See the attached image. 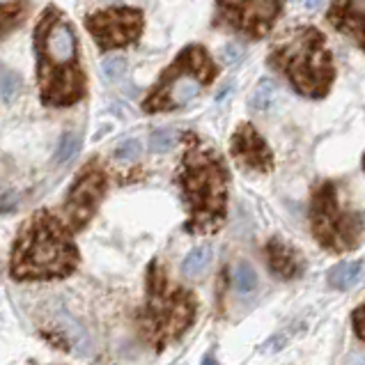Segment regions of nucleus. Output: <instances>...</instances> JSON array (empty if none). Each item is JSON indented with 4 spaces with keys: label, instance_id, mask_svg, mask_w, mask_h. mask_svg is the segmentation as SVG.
Here are the masks:
<instances>
[{
    "label": "nucleus",
    "instance_id": "nucleus-25",
    "mask_svg": "<svg viewBox=\"0 0 365 365\" xmlns=\"http://www.w3.org/2000/svg\"><path fill=\"white\" fill-rule=\"evenodd\" d=\"M351 324H354V331H356V336L365 342V304L359 306L356 310H354L351 315Z\"/></svg>",
    "mask_w": 365,
    "mask_h": 365
},
{
    "label": "nucleus",
    "instance_id": "nucleus-22",
    "mask_svg": "<svg viewBox=\"0 0 365 365\" xmlns=\"http://www.w3.org/2000/svg\"><path fill=\"white\" fill-rule=\"evenodd\" d=\"M177 143V133L175 129H156L150 133V140H148V148L154 154H163L173 150V145Z\"/></svg>",
    "mask_w": 365,
    "mask_h": 365
},
{
    "label": "nucleus",
    "instance_id": "nucleus-17",
    "mask_svg": "<svg viewBox=\"0 0 365 365\" xmlns=\"http://www.w3.org/2000/svg\"><path fill=\"white\" fill-rule=\"evenodd\" d=\"M276 101V83L271 78H259L255 90L248 97V108L253 113H264Z\"/></svg>",
    "mask_w": 365,
    "mask_h": 365
},
{
    "label": "nucleus",
    "instance_id": "nucleus-1",
    "mask_svg": "<svg viewBox=\"0 0 365 365\" xmlns=\"http://www.w3.org/2000/svg\"><path fill=\"white\" fill-rule=\"evenodd\" d=\"M182 156L175 184L186 207L184 230L189 235H214L223 227L230 200V168L225 156L195 131L182 135Z\"/></svg>",
    "mask_w": 365,
    "mask_h": 365
},
{
    "label": "nucleus",
    "instance_id": "nucleus-19",
    "mask_svg": "<svg viewBox=\"0 0 365 365\" xmlns=\"http://www.w3.org/2000/svg\"><path fill=\"white\" fill-rule=\"evenodd\" d=\"M21 86H24L21 74H16L14 69H0V99L7 103L14 101L21 92Z\"/></svg>",
    "mask_w": 365,
    "mask_h": 365
},
{
    "label": "nucleus",
    "instance_id": "nucleus-3",
    "mask_svg": "<svg viewBox=\"0 0 365 365\" xmlns=\"http://www.w3.org/2000/svg\"><path fill=\"white\" fill-rule=\"evenodd\" d=\"M267 67L306 99H327L336 83V60L329 39L315 26L283 30L269 46Z\"/></svg>",
    "mask_w": 365,
    "mask_h": 365
},
{
    "label": "nucleus",
    "instance_id": "nucleus-14",
    "mask_svg": "<svg viewBox=\"0 0 365 365\" xmlns=\"http://www.w3.org/2000/svg\"><path fill=\"white\" fill-rule=\"evenodd\" d=\"M53 333L62 347L67 351H78L81 356H90L92 351V340L88 336L86 327L78 319H74L67 310H60L53 315Z\"/></svg>",
    "mask_w": 365,
    "mask_h": 365
},
{
    "label": "nucleus",
    "instance_id": "nucleus-27",
    "mask_svg": "<svg viewBox=\"0 0 365 365\" xmlns=\"http://www.w3.org/2000/svg\"><path fill=\"white\" fill-rule=\"evenodd\" d=\"M14 207H16V195H14V193H5V195H0V214L12 212Z\"/></svg>",
    "mask_w": 365,
    "mask_h": 365
},
{
    "label": "nucleus",
    "instance_id": "nucleus-10",
    "mask_svg": "<svg viewBox=\"0 0 365 365\" xmlns=\"http://www.w3.org/2000/svg\"><path fill=\"white\" fill-rule=\"evenodd\" d=\"M86 28L101 51H118L138 44L145 30V14L138 7H108L86 16Z\"/></svg>",
    "mask_w": 365,
    "mask_h": 365
},
{
    "label": "nucleus",
    "instance_id": "nucleus-23",
    "mask_svg": "<svg viewBox=\"0 0 365 365\" xmlns=\"http://www.w3.org/2000/svg\"><path fill=\"white\" fill-rule=\"evenodd\" d=\"M101 74L108 81H120L124 74H127V60L122 56H110L101 62Z\"/></svg>",
    "mask_w": 365,
    "mask_h": 365
},
{
    "label": "nucleus",
    "instance_id": "nucleus-18",
    "mask_svg": "<svg viewBox=\"0 0 365 365\" xmlns=\"http://www.w3.org/2000/svg\"><path fill=\"white\" fill-rule=\"evenodd\" d=\"M210 262H212V248L210 246H197L184 257L182 271H184V276L197 278L200 274H205V269L210 267Z\"/></svg>",
    "mask_w": 365,
    "mask_h": 365
},
{
    "label": "nucleus",
    "instance_id": "nucleus-12",
    "mask_svg": "<svg viewBox=\"0 0 365 365\" xmlns=\"http://www.w3.org/2000/svg\"><path fill=\"white\" fill-rule=\"evenodd\" d=\"M327 24L365 56V0H331Z\"/></svg>",
    "mask_w": 365,
    "mask_h": 365
},
{
    "label": "nucleus",
    "instance_id": "nucleus-15",
    "mask_svg": "<svg viewBox=\"0 0 365 365\" xmlns=\"http://www.w3.org/2000/svg\"><path fill=\"white\" fill-rule=\"evenodd\" d=\"M28 12H30L28 0H12V3L0 5V39L12 35L19 26H24Z\"/></svg>",
    "mask_w": 365,
    "mask_h": 365
},
{
    "label": "nucleus",
    "instance_id": "nucleus-29",
    "mask_svg": "<svg viewBox=\"0 0 365 365\" xmlns=\"http://www.w3.org/2000/svg\"><path fill=\"white\" fill-rule=\"evenodd\" d=\"M202 365H218V363H216V359L212 356V354H207V356L202 359Z\"/></svg>",
    "mask_w": 365,
    "mask_h": 365
},
{
    "label": "nucleus",
    "instance_id": "nucleus-13",
    "mask_svg": "<svg viewBox=\"0 0 365 365\" xmlns=\"http://www.w3.org/2000/svg\"><path fill=\"white\" fill-rule=\"evenodd\" d=\"M264 257H267L269 271L274 276H278L280 280H294L299 276H304V271H306V262L299 250L278 237L267 242Z\"/></svg>",
    "mask_w": 365,
    "mask_h": 365
},
{
    "label": "nucleus",
    "instance_id": "nucleus-11",
    "mask_svg": "<svg viewBox=\"0 0 365 365\" xmlns=\"http://www.w3.org/2000/svg\"><path fill=\"white\" fill-rule=\"evenodd\" d=\"M230 154L239 168L248 175H269L276 168L274 152L253 122H242L235 129L230 138Z\"/></svg>",
    "mask_w": 365,
    "mask_h": 365
},
{
    "label": "nucleus",
    "instance_id": "nucleus-24",
    "mask_svg": "<svg viewBox=\"0 0 365 365\" xmlns=\"http://www.w3.org/2000/svg\"><path fill=\"white\" fill-rule=\"evenodd\" d=\"M140 140H135V138H127V140H122L118 148H115V159L122 161V163H129V161H135L140 156Z\"/></svg>",
    "mask_w": 365,
    "mask_h": 365
},
{
    "label": "nucleus",
    "instance_id": "nucleus-7",
    "mask_svg": "<svg viewBox=\"0 0 365 365\" xmlns=\"http://www.w3.org/2000/svg\"><path fill=\"white\" fill-rule=\"evenodd\" d=\"M308 218L315 242L336 255L356 248L365 232V214L349 205L340 180H322L312 189Z\"/></svg>",
    "mask_w": 365,
    "mask_h": 365
},
{
    "label": "nucleus",
    "instance_id": "nucleus-4",
    "mask_svg": "<svg viewBox=\"0 0 365 365\" xmlns=\"http://www.w3.org/2000/svg\"><path fill=\"white\" fill-rule=\"evenodd\" d=\"M71 227L41 210L21 227L12 248L9 274L14 280H53L67 278L78 267V248Z\"/></svg>",
    "mask_w": 365,
    "mask_h": 365
},
{
    "label": "nucleus",
    "instance_id": "nucleus-26",
    "mask_svg": "<svg viewBox=\"0 0 365 365\" xmlns=\"http://www.w3.org/2000/svg\"><path fill=\"white\" fill-rule=\"evenodd\" d=\"M223 58H225V62H239L244 58V48L237 44H227L223 48Z\"/></svg>",
    "mask_w": 365,
    "mask_h": 365
},
{
    "label": "nucleus",
    "instance_id": "nucleus-21",
    "mask_svg": "<svg viewBox=\"0 0 365 365\" xmlns=\"http://www.w3.org/2000/svg\"><path fill=\"white\" fill-rule=\"evenodd\" d=\"M78 150H81V135L74 131H67L58 143L56 163H67L69 159H74V156L78 154Z\"/></svg>",
    "mask_w": 365,
    "mask_h": 365
},
{
    "label": "nucleus",
    "instance_id": "nucleus-6",
    "mask_svg": "<svg viewBox=\"0 0 365 365\" xmlns=\"http://www.w3.org/2000/svg\"><path fill=\"white\" fill-rule=\"evenodd\" d=\"M218 76H221V67L210 51L200 44H189L161 71L140 108L148 115L180 110L200 97Z\"/></svg>",
    "mask_w": 365,
    "mask_h": 365
},
{
    "label": "nucleus",
    "instance_id": "nucleus-5",
    "mask_svg": "<svg viewBox=\"0 0 365 365\" xmlns=\"http://www.w3.org/2000/svg\"><path fill=\"white\" fill-rule=\"evenodd\" d=\"M197 301L191 289L175 285L159 259L148 269V299L138 312V329L148 345L163 351L193 327Z\"/></svg>",
    "mask_w": 365,
    "mask_h": 365
},
{
    "label": "nucleus",
    "instance_id": "nucleus-8",
    "mask_svg": "<svg viewBox=\"0 0 365 365\" xmlns=\"http://www.w3.org/2000/svg\"><path fill=\"white\" fill-rule=\"evenodd\" d=\"M283 16V0H214L212 28L244 41H259Z\"/></svg>",
    "mask_w": 365,
    "mask_h": 365
},
{
    "label": "nucleus",
    "instance_id": "nucleus-20",
    "mask_svg": "<svg viewBox=\"0 0 365 365\" xmlns=\"http://www.w3.org/2000/svg\"><path fill=\"white\" fill-rule=\"evenodd\" d=\"M232 280H235V289L242 292V294H248V292H253L257 287V274L248 262H239L237 264Z\"/></svg>",
    "mask_w": 365,
    "mask_h": 365
},
{
    "label": "nucleus",
    "instance_id": "nucleus-2",
    "mask_svg": "<svg viewBox=\"0 0 365 365\" xmlns=\"http://www.w3.org/2000/svg\"><path fill=\"white\" fill-rule=\"evenodd\" d=\"M37 56L39 99L48 108L74 106L88 95V78L81 67L78 37L62 9L48 5L33 33Z\"/></svg>",
    "mask_w": 365,
    "mask_h": 365
},
{
    "label": "nucleus",
    "instance_id": "nucleus-30",
    "mask_svg": "<svg viewBox=\"0 0 365 365\" xmlns=\"http://www.w3.org/2000/svg\"><path fill=\"white\" fill-rule=\"evenodd\" d=\"M363 173H365V154H363Z\"/></svg>",
    "mask_w": 365,
    "mask_h": 365
},
{
    "label": "nucleus",
    "instance_id": "nucleus-9",
    "mask_svg": "<svg viewBox=\"0 0 365 365\" xmlns=\"http://www.w3.org/2000/svg\"><path fill=\"white\" fill-rule=\"evenodd\" d=\"M108 191V170L103 163L90 161L86 168L78 173V177L71 184V189L62 202V221H65L71 230H83L92 216L97 214L101 200Z\"/></svg>",
    "mask_w": 365,
    "mask_h": 365
},
{
    "label": "nucleus",
    "instance_id": "nucleus-16",
    "mask_svg": "<svg viewBox=\"0 0 365 365\" xmlns=\"http://www.w3.org/2000/svg\"><path fill=\"white\" fill-rule=\"evenodd\" d=\"M363 264L361 262H340L329 271V285L333 289H351L361 280Z\"/></svg>",
    "mask_w": 365,
    "mask_h": 365
},
{
    "label": "nucleus",
    "instance_id": "nucleus-28",
    "mask_svg": "<svg viewBox=\"0 0 365 365\" xmlns=\"http://www.w3.org/2000/svg\"><path fill=\"white\" fill-rule=\"evenodd\" d=\"M322 5V0H306V7L308 9H317Z\"/></svg>",
    "mask_w": 365,
    "mask_h": 365
}]
</instances>
